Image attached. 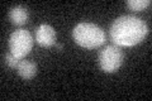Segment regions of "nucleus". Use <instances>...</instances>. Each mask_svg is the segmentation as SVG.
Masks as SVG:
<instances>
[{"label": "nucleus", "instance_id": "f257e3e1", "mask_svg": "<svg viewBox=\"0 0 152 101\" xmlns=\"http://www.w3.org/2000/svg\"><path fill=\"white\" fill-rule=\"evenodd\" d=\"M147 33V24L141 18L134 15H123L117 18L110 27V38L115 46H136L145 39Z\"/></svg>", "mask_w": 152, "mask_h": 101}, {"label": "nucleus", "instance_id": "f03ea898", "mask_svg": "<svg viewBox=\"0 0 152 101\" xmlns=\"http://www.w3.org/2000/svg\"><path fill=\"white\" fill-rule=\"evenodd\" d=\"M74 41L88 49L100 47L105 42V33L94 23H79L72 31Z\"/></svg>", "mask_w": 152, "mask_h": 101}, {"label": "nucleus", "instance_id": "7ed1b4c3", "mask_svg": "<svg viewBox=\"0 0 152 101\" xmlns=\"http://www.w3.org/2000/svg\"><path fill=\"white\" fill-rule=\"evenodd\" d=\"M33 47V37L26 29H18L12 33L9 38V48L10 53L17 58L23 60L32 51Z\"/></svg>", "mask_w": 152, "mask_h": 101}, {"label": "nucleus", "instance_id": "20e7f679", "mask_svg": "<svg viewBox=\"0 0 152 101\" xmlns=\"http://www.w3.org/2000/svg\"><path fill=\"white\" fill-rule=\"evenodd\" d=\"M123 62V52L119 46H107L99 53V66L107 73H113L119 70Z\"/></svg>", "mask_w": 152, "mask_h": 101}, {"label": "nucleus", "instance_id": "39448f33", "mask_svg": "<svg viewBox=\"0 0 152 101\" xmlns=\"http://www.w3.org/2000/svg\"><path fill=\"white\" fill-rule=\"evenodd\" d=\"M56 31L48 24H41L36 29V41L42 47H52L56 44Z\"/></svg>", "mask_w": 152, "mask_h": 101}, {"label": "nucleus", "instance_id": "423d86ee", "mask_svg": "<svg viewBox=\"0 0 152 101\" xmlns=\"http://www.w3.org/2000/svg\"><path fill=\"white\" fill-rule=\"evenodd\" d=\"M28 18H29L28 10L22 5L13 7L9 10V19H10V22L14 25H23V24L28 22Z\"/></svg>", "mask_w": 152, "mask_h": 101}, {"label": "nucleus", "instance_id": "0eeeda50", "mask_svg": "<svg viewBox=\"0 0 152 101\" xmlns=\"http://www.w3.org/2000/svg\"><path fill=\"white\" fill-rule=\"evenodd\" d=\"M37 70L38 67L34 62L27 61V60H20L19 65L17 67V71L20 77H23L24 80H31L37 75Z\"/></svg>", "mask_w": 152, "mask_h": 101}, {"label": "nucleus", "instance_id": "6e6552de", "mask_svg": "<svg viewBox=\"0 0 152 101\" xmlns=\"http://www.w3.org/2000/svg\"><path fill=\"white\" fill-rule=\"evenodd\" d=\"M151 5V0H128L127 7L133 12H141Z\"/></svg>", "mask_w": 152, "mask_h": 101}, {"label": "nucleus", "instance_id": "1a4fd4ad", "mask_svg": "<svg viewBox=\"0 0 152 101\" xmlns=\"http://www.w3.org/2000/svg\"><path fill=\"white\" fill-rule=\"evenodd\" d=\"M5 62H7V65L10 67V68H15L17 70V67L19 65V62H20V60L17 58L15 56H13L10 52H9V53L5 54Z\"/></svg>", "mask_w": 152, "mask_h": 101}, {"label": "nucleus", "instance_id": "9d476101", "mask_svg": "<svg viewBox=\"0 0 152 101\" xmlns=\"http://www.w3.org/2000/svg\"><path fill=\"white\" fill-rule=\"evenodd\" d=\"M56 48H57V49H58V51H61V49H62V46L58 44V43H56Z\"/></svg>", "mask_w": 152, "mask_h": 101}]
</instances>
